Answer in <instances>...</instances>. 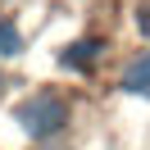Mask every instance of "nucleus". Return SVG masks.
<instances>
[{"label": "nucleus", "instance_id": "1", "mask_svg": "<svg viewBox=\"0 0 150 150\" xmlns=\"http://www.w3.org/2000/svg\"><path fill=\"white\" fill-rule=\"evenodd\" d=\"M14 123H18L32 141H50L55 132H64V123H68V100L59 91H37V96H28V100L14 109Z\"/></svg>", "mask_w": 150, "mask_h": 150}, {"label": "nucleus", "instance_id": "2", "mask_svg": "<svg viewBox=\"0 0 150 150\" xmlns=\"http://www.w3.org/2000/svg\"><path fill=\"white\" fill-rule=\"evenodd\" d=\"M118 86L127 96H150V50H141V55H132L127 64H123Z\"/></svg>", "mask_w": 150, "mask_h": 150}, {"label": "nucleus", "instance_id": "3", "mask_svg": "<svg viewBox=\"0 0 150 150\" xmlns=\"http://www.w3.org/2000/svg\"><path fill=\"white\" fill-rule=\"evenodd\" d=\"M0 55H5V59L23 55V32L14 28V18H0Z\"/></svg>", "mask_w": 150, "mask_h": 150}, {"label": "nucleus", "instance_id": "4", "mask_svg": "<svg viewBox=\"0 0 150 150\" xmlns=\"http://www.w3.org/2000/svg\"><path fill=\"white\" fill-rule=\"evenodd\" d=\"M96 55H100V41H77V46L64 50V64L68 68H82V64H96Z\"/></svg>", "mask_w": 150, "mask_h": 150}, {"label": "nucleus", "instance_id": "5", "mask_svg": "<svg viewBox=\"0 0 150 150\" xmlns=\"http://www.w3.org/2000/svg\"><path fill=\"white\" fill-rule=\"evenodd\" d=\"M0 91H5V77H0Z\"/></svg>", "mask_w": 150, "mask_h": 150}]
</instances>
